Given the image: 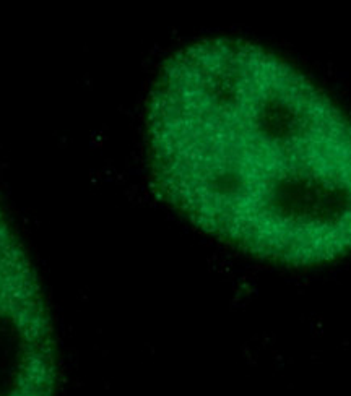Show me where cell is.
Segmentation results:
<instances>
[{"mask_svg": "<svg viewBox=\"0 0 351 396\" xmlns=\"http://www.w3.org/2000/svg\"><path fill=\"white\" fill-rule=\"evenodd\" d=\"M147 130L161 193L205 232L295 267L351 252V122L273 54L184 47L156 80Z\"/></svg>", "mask_w": 351, "mask_h": 396, "instance_id": "1", "label": "cell"}, {"mask_svg": "<svg viewBox=\"0 0 351 396\" xmlns=\"http://www.w3.org/2000/svg\"><path fill=\"white\" fill-rule=\"evenodd\" d=\"M59 361L30 257L0 210V396H55Z\"/></svg>", "mask_w": 351, "mask_h": 396, "instance_id": "2", "label": "cell"}]
</instances>
